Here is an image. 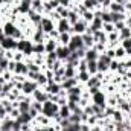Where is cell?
Listing matches in <instances>:
<instances>
[{
    "label": "cell",
    "instance_id": "cell-1",
    "mask_svg": "<svg viewBox=\"0 0 131 131\" xmlns=\"http://www.w3.org/2000/svg\"><path fill=\"white\" fill-rule=\"evenodd\" d=\"M58 110H60V105L57 102L46 101V102H43V111H41V114L47 116L49 119H53L58 114Z\"/></svg>",
    "mask_w": 131,
    "mask_h": 131
},
{
    "label": "cell",
    "instance_id": "cell-2",
    "mask_svg": "<svg viewBox=\"0 0 131 131\" xmlns=\"http://www.w3.org/2000/svg\"><path fill=\"white\" fill-rule=\"evenodd\" d=\"M110 63H111V60L105 53H101L98 58V73H107V72H110Z\"/></svg>",
    "mask_w": 131,
    "mask_h": 131
},
{
    "label": "cell",
    "instance_id": "cell-3",
    "mask_svg": "<svg viewBox=\"0 0 131 131\" xmlns=\"http://www.w3.org/2000/svg\"><path fill=\"white\" fill-rule=\"evenodd\" d=\"M67 47L70 49V52H76L78 49H82V47H84V43H82L81 35L73 34V35H72V38H70V43L67 44Z\"/></svg>",
    "mask_w": 131,
    "mask_h": 131
},
{
    "label": "cell",
    "instance_id": "cell-4",
    "mask_svg": "<svg viewBox=\"0 0 131 131\" xmlns=\"http://www.w3.org/2000/svg\"><path fill=\"white\" fill-rule=\"evenodd\" d=\"M0 46L5 50H17V40H14L12 37H0Z\"/></svg>",
    "mask_w": 131,
    "mask_h": 131
},
{
    "label": "cell",
    "instance_id": "cell-5",
    "mask_svg": "<svg viewBox=\"0 0 131 131\" xmlns=\"http://www.w3.org/2000/svg\"><path fill=\"white\" fill-rule=\"evenodd\" d=\"M87 28H89V23H85L82 18H79L73 26H72V29H70V34L73 35V34H78V35H82V34L87 32Z\"/></svg>",
    "mask_w": 131,
    "mask_h": 131
},
{
    "label": "cell",
    "instance_id": "cell-6",
    "mask_svg": "<svg viewBox=\"0 0 131 131\" xmlns=\"http://www.w3.org/2000/svg\"><path fill=\"white\" fill-rule=\"evenodd\" d=\"M38 89V84L35 81H31V79H26L23 82V89H21V93L25 96H32V93Z\"/></svg>",
    "mask_w": 131,
    "mask_h": 131
},
{
    "label": "cell",
    "instance_id": "cell-7",
    "mask_svg": "<svg viewBox=\"0 0 131 131\" xmlns=\"http://www.w3.org/2000/svg\"><path fill=\"white\" fill-rule=\"evenodd\" d=\"M40 26H41V29H43V32H44V34H50L53 29H55V21H53V20H50L49 17L43 15Z\"/></svg>",
    "mask_w": 131,
    "mask_h": 131
},
{
    "label": "cell",
    "instance_id": "cell-8",
    "mask_svg": "<svg viewBox=\"0 0 131 131\" xmlns=\"http://www.w3.org/2000/svg\"><path fill=\"white\" fill-rule=\"evenodd\" d=\"M92 102L101 107H107V93L104 90H99L98 93L92 95Z\"/></svg>",
    "mask_w": 131,
    "mask_h": 131
},
{
    "label": "cell",
    "instance_id": "cell-9",
    "mask_svg": "<svg viewBox=\"0 0 131 131\" xmlns=\"http://www.w3.org/2000/svg\"><path fill=\"white\" fill-rule=\"evenodd\" d=\"M2 28H3V34H5V37H12V34L15 32V29H17L18 26L15 25V21H12V20H6V21L2 23Z\"/></svg>",
    "mask_w": 131,
    "mask_h": 131
},
{
    "label": "cell",
    "instance_id": "cell-10",
    "mask_svg": "<svg viewBox=\"0 0 131 131\" xmlns=\"http://www.w3.org/2000/svg\"><path fill=\"white\" fill-rule=\"evenodd\" d=\"M55 29H57L60 34L70 32V29H72V25L69 23V20H67V18H60V20L55 23Z\"/></svg>",
    "mask_w": 131,
    "mask_h": 131
},
{
    "label": "cell",
    "instance_id": "cell-11",
    "mask_svg": "<svg viewBox=\"0 0 131 131\" xmlns=\"http://www.w3.org/2000/svg\"><path fill=\"white\" fill-rule=\"evenodd\" d=\"M32 99L34 101H38V102H46V101H49V93L43 87H38L32 93Z\"/></svg>",
    "mask_w": 131,
    "mask_h": 131
},
{
    "label": "cell",
    "instance_id": "cell-12",
    "mask_svg": "<svg viewBox=\"0 0 131 131\" xmlns=\"http://www.w3.org/2000/svg\"><path fill=\"white\" fill-rule=\"evenodd\" d=\"M57 57H58V60H61V61H66L67 58H69V55L72 53L70 52V49L67 47V46H60L58 44V47H57Z\"/></svg>",
    "mask_w": 131,
    "mask_h": 131
},
{
    "label": "cell",
    "instance_id": "cell-13",
    "mask_svg": "<svg viewBox=\"0 0 131 131\" xmlns=\"http://www.w3.org/2000/svg\"><path fill=\"white\" fill-rule=\"evenodd\" d=\"M14 121L15 119H12V117H5V119H2L0 121V130L2 131H12L14 130Z\"/></svg>",
    "mask_w": 131,
    "mask_h": 131
},
{
    "label": "cell",
    "instance_id": "cell-14",
    "mask_svg": "<svg viewBox=\"0 0 131 131\" xmlns=\"http://www.w3.org/2000/svg\"><path fill=\"white\" fill-rule=\"evenodd\" d=\"M15 63H17V61H15ZM28 73H29L28 64H26L25 61H18V63H17V66H15L14 75H25V76H28Z\"/></svg>",
    "mask_w": 131,
    "mask_h": 131
},
{
    "label": "cell",
    "instance_id": "cell-15",
    "mask_svg": "<svg viewBox=\"0 0 131 131\" xmlns=\"http://www.w3.org/2000/svg\"><path fill=\"white\" fill-rule=\"evenodd\" d=\"M81 38H82V43H84V47L85 49H92L95 46V40H93V35L92 34H87V32L82 34Z\"/></svg>",
    "mask_w": 131,
    "mask_h": 131
},
{
    "label": "cell",
    "instance_id": "cell-16",
    "mask_svg": "<svg viewBox=\"0 0 131 131\" xmlns=\"http://www.w3.org/2000/svg\"><path fill=\"white\" fill-rule=\"evenodd\" d=\"M79 82H78V79L76 78H64V81L61 82V89L63 90H69V89H72V87H75V85H78Z\"/></svg>",
    "mask_w": 131,
    "mask_h": 131
},
{
    "label": "cell",
    "instance_id": "cell-17",
    "mask_svg": "<svg viewBox=\"0 0 131 131\" xmlns=\"http://www.w3.org/2000/svg\"><path fill=\"white\" fill-rule=\"evenodd\" d=\"M93 35V40H95V43H102V44H107V34L104 32L102 29L101 31H96V32L92 34Z\"/></svg>",
    "mask_w": 131,
    "mask_h": 131
},
{
    "label": "cell",
    "instance_id": "cell-18",
    "mask_svg": "<svg viewBox=\"0 0 131 131\" xmlns=\"http://www.w3.org/2000/svg\"><path fill=\"white\" fill-rule=\"evenodd\" d=\"M99 55H101V53H99L98 50H96L95 47H92V49H87V50H85V57H84V58H85L87 61H98Z\"/></svg>",
    "mask_w": 131,
    "mask_h": 131
},
{
    "label": "cell",
    "instance_id": "cell-19",
    "mask_svg": "<svg viewBox=\"0 0 131 131\" xmlns=\"http://www.w3.org/2000/svg\"><path fill=\"white\" fill-rule=\"evenodd\" d=\"M127 58V50L119 44L116 49H114V60H117V61H124Z\"/></svg>",
    "mask_w": 131,
    "mask_h": 131
},
{
    "label": "cell",
    "instance_id": "cell-20",
    "mask_svg": "<svg viewBox=\"0 0 131 131\" xmlns=\"http://www.w3.org/2000/svg\"><path fill=\"white\" fill-rule=\"evenodd\" d=\"M82 5L87 11H96L98 8H101L98 0H82Z\"/></svg>",
    "mask_w": 131,
    "mask_h": 131
},
{
    "label": "cell",
    "instance_id": "cell-21",
    "mask_svg": "<svg viewBox=\"0 0 131 131\" xmlns=\"http://www.w3.org/2000/svg\"><path fill=\"white\" fill-rule=\"evenodd\" d=\"M44 47H46V53H47V52H55V50H57V47H58V41H57V40L49 38V40H46V41H44Z\"/></svg>",
    "mask_w": 131,
    "mask_h": 131
},
{
    "label": "cell",
    "instance_id": "cell-22",
    "mask_svg": "<svg viewBox=\"0 0 131 131\" xmlns=\"http://www.w3.org/2000/svg\"><path fill=\"white\" fill-rule=\"evenodd\" d=\"M31 9H34L35 12H38V14H44V5H43V0H32V3H31Z\"/></svg>",
    "mask_w": 131,
    "mask_h": 131
},
{
    "label": "cell",
    "instance_id": "cell-23",
    "mask_svg": "<svg viewBox=\"0 0 131 131\" xmlns=\"http://www.w3.org/2000/svg\"><path fill=\"white\" fill-rule=\"evenodd\" d=\"M111 121H113V124L124 122V121H125V113H122L119 108H116V110H114V113H113V116H111Z\"/></svg>",
    "mask_w": 131,
    "mask_h": 131
},
{
    "label": "cell",
    "instance_id": "cell-24",
    "mask_svg": "<svg viewBox=\"0 0 131 131\" xmlns=\"http://www.w3.org/2000/svg\"><path fill=\"white\" fill-rule=\"evenodd\" d=\"M78 73L76 67L73 66H69V64H64V78H75Z\"/></svg>",
    "mask_w": 131,
    "mask_h": 131
},
{
    "label": "cell",
    "instance_id": "cell-25",
    "mask_svg": "<svg viewBox=\"0 0 131 131\" xmlns=\"http://www.w3.org/2000/svg\"><path fill=\"white\" fill-rule=\"evenodd\" d=\"M90 76H92V75H90V73L85 70V72H78L75 78L78 79V82H79V84H84V85H85V82L90 79Z\"/></svg>",
    "mask_w": 131,
    "mask_h": 131
},
{
    "label": "cell",
    "instance_id": "cell-26",
    "mask_svg": "<svg viewBox=\"0 0 131 131\" xmlns=\"http://www.w3.org/2000/svg\"><path fill=\"white\" fill-rule=\"evenodd\" d=\"M70 38H72V34L70 32H64V34H60V37H58V44L60 46H67L69 43H70Z\"/></svg>",
    "mask_w": 131,
    "mask_h": 131
},
{
    "label": "cell",
    "instance_id": "cell-27",
    "mask_svg": "<svg viewBox=\"0 0 131 131\" xmlns=\"http://www.w3.org/2000/svg\"><path fill=\"white\" fill-rule=\"evenodd\" d=\"M58 114H60V117H61V119H69V117H70L72 111H70V108L67 107V104L60 107V110H58Z\"/></svg>",
    "mask_w": 131,
    "mask_h": 131
},
{
    "label": "cell",
    "instance_id": "cell-28",
    "mask_svg": "<svg viewBox=\"0 0 131 131\" xmlns=\"http://www.w3.org/2000/svg\"><path fill=\"white\" fill-rule=\"evenodd\" d=\"M79 18H81V15H79L78 12H75L73 9H70V11H69V15H67V20H69V23H70L72 26H73V25H75V23H76V21H78Z\"/></svg>",
    "mask_w": 131,
    "mask_h": 131
},
{
    "label": "cell",
    "instance_id": "cell-29",
    "mask_svg": "<svg viewBox=\"0 0 131 131\" xmlns=\"http://www.w3.org/2000/svg\"><path fill=\"white\" fill-rule=\"evenodd\" d=\"M29 43H31L29 38H21V40H18V41H17V50H18V52H25V49L29 46Z\"/></svg>",
    "mask_w": 131,
    "mask_h": 131
},
{
    "label": "cell",
    "instance_id": "cell-30",
    "mask_svg": "<svg viewBox=\"0 0 131 131\" xmlns=\"http://www.w3.org/2000/svg\"><path fill=\"white\" fill-rule=\"evenodd\" d=\"M35 82L38 84V87H44V85H47L49 79L46 78V75H44L43 72H40V73L37 75V79H35Z\"/></svg>",
    "mask_w": 131,
    "mask_h": 131
},
{
    "label": "cell",
    "instance_id": "cell-31",
    "mask_svg": "<svg viewBox=\"0 0 131 131\" xmlns=\"http://www.w3.org/2000/svg\"><path fill=\"white\" fill-rule=\"evenodd\" d=\"M108 11H110V12H127L124 5H119V3H114V2H111Z\"/></svg>",
    "mask_w": 131,
    "mask_h": 131
},
{
    "label": "cell",
    "instance_id": "cell-32",
    "mask_svg": "<svg viewBox=\"0 0 131 131\" xmlns=\"http://www.w3.org/2000/svg\"><path fill=\"white\" fill-rule=\"evenodd\" d=\"M87 72L93 76L98 73V61H87Z\"/></svg>",
    "mask_w": 131,
    "mask_h": 131
},
{
    "label": "cell",
    "instance_id": "cell-33",
    "mask_svg": "<svg viewBox=\"0 0 131 131\" xmlns=\"http://www.w3.org/2000/svg\"><path fill=\"white\" fill-rule=\"evenodd\" d=\"M34 53H37V55H44V53H46L44 43H34Z\"/></svg>",
    "mask_w": 131,
    "mask_h": 131
},
{
    "label": "cell",
    "instance_id": "cell-34",
    "mask_svg": "<svg viewBox=\"0 0 131 131\" xmlns=\"http://www.w3.org/2000/svg\"><path fill=\"white\" fill-rule=\"evenodd\" d=\"M15 121H18L21 125H23V124H31V122H32V119H31L29 113H20V116H18Z\"/></svg>",
    "mask_w": 131,
    "mask_h": 131
},
{
    "label": "cell",
    "instance_id": "cell-35",
    "mask_svg": "<svg viewBox=\"0 0 131 131\" xmlns=\"http://www.w3.org/2000/svg\"><path fill=\"white\" fill-rule=\"evenodd\" d=\"M81 18H82L85 23H89V25H90V23L93 21V18H95V12H93V11H85V12L81 15Z\"/></svg>",
    "mask_w": 131,
    "mask_h": 131
},
{
    "label": "cell",
    "instance_id": "cell-36",
    "mask_svg": "<svg viewBox=\"0 0 131 131\" xmlns=\"http://www.w3.org/2000/svg\"><path fill=\"white\" fill-rule=\"evenodd\" d=\"M8 67H9V60L5 58V57H2L0 58V73L8 72Z\"/></svg>",
    "mask_w": 131,
    "mask_h": 131
},
{
    "label": "cell",
    "instance_id": "cell-37",
    "mask_svg": "<svg viewBox=\"0 0 131 131\" xmlns=\"http://www.w3.org/2000/svg\"><path fill=\"white\" fill-rule=\"evenodd\" d=\"M131 37V28H124L122 31H119V38H121V41L122 40H125V38H130Z\"/></svg>",
    "mask_w": 131,
    "mask_h": 131
},
{
    "label": "cell",
    "instance_id": "cell-38",
    "mask_svg": "<svg viewBox=\"0 0 131 131\" xmlns=\"http://www.w3.org/2000/svg\"><path fill=\"white\" fill-rule=\"evenodd\" d=\"M55 11L60 14V17H61V18H67V15H69V11H70V9H69V8H64V6H58Z\"/></svg>",
    "mask_w": 131,
    "mask_h": 131
},
{
    "label": "cell",
    "instance_id": "cell-39",
    "mask_svg": "<svg viewBox=\"0 0 131 131\" xmlns=\"http://www.w3.org/2000/svg\"><path fill=\"white\" fill-rule=\"evenodd\" d=\"M119 66H121V61L111 60V63H110V72H111V73H116V72L119 70Z\"/></svg>",
    "mask_w": 131,
    "mask_h": 131
},
{
    "label": "cell",
    "instance_id": "cell-40",
    "mask_svg": "<svg viewBox=\"0 0 131 131\" xmlns=\"http://www.w3.org/2000/svg\"><path fill=\"white\" fill-rule=\"evenodd\" d=\"M102 31L105 34L114 32V25H113V23H104V25H102Z\"/></svg>",
    "mask_w": 131,
    "mask_h": 131
},
{
    "label": "cell",
    "instance_id": "cell-41",
    "mask_svg": "<svg viewBox=\"0 0 131 131\" xmlns=\"http://www.w3.org/2000/svg\"><path fill=\"white\" fill-rule=\"evenodd\" d=\"M76 70H78V72H85V70H87V60H85V58L79 60V64L76 67Z\"/></svg>",
    "mask_w": 131,
    "mask_h": 131
},
{
    "label": "cell",
    "instance_id": "cell-42",
    "mask_svg": "<svg viewBox=\"0 0 131 131\" xmlns=\"http://www.w3.org/2000/svg\"><path fill=\"white\" fill-rule=\"evenodd\" d=\"M12 38L18 41V40H21V38H25V34H23V31H21L20 28H17V29H15V32L12 34Z\"/></svg>",
    "mask_w": 131,
    "mask_h": 131
},
{
    "label": "cell",
    "instance_id": "cell-43",
    "mask_svg": "<svg viewBox=\"0 0 131 131\" xmlns=\"http://www.w3.org/2000/svg\"><path fill=\"white\" fill-rule=\"evenodd\" d=\"M31 105H32L38 113H41V111H43V102H38V101H34V99H32V104H31Z\"/></svg>",
    "mask_w": 131,
    "mask_h": 131
},
{
    "label": "cell",
    "instance_id": "cell-44",
    "mask_svg": "<svg viewBox=\"0 0 131 131\" xmlns=\"http://www.w3.org/2000/svg\"><path fill=\"white\" fill-rule=\"evenodd\" d=\"M25 58H26V57H25V53H23V52H18V50H15L14 61H17V63H18V61H25Z\"/></svg>",
    "mask_w": 131,
    "mask_h": 131
},
{
    "label": "cell",
    "instance_id": "cell-45",
    "mask_svg": "<svg viewBox=\"0 0 131 131\" xmlns=\"http://www.w3.org/2000/svg\"><path fill=\"white\" fill-rule=\"evenodd\" d=\"M121 46L127 50V49H131V37L130 38H125V40H122L121 41Z\"/></svg>",
    "mask_w": 131,
    "mask_h": 131
},
{
    "label": "cell",
    "instance_id": "cell-46",
    "mask_svg": "<svg viewBox=\"0 0 131 131\" xmlns=\"http://www.w3.org/2000/svg\"><path fill=\"white\" fill-rule=\"evenodd\" d=\"M26 79H28V78H26L25 75H14V76H12V81H14V82H25Z\"/></svg>",
    "mask_w": 131,
    "mask_h": 131
},
{
    "label": "cell",
    "instance_id": "cell-47",
    "mask_svg": "<svg viewBox=\"0 0 131 131\" xmlns=\"http://www.w3.org/2000/svg\"><path fill=\"white\" fill-rule=\"evenodd\" d=\"M113 25H114V31L116 32H119V31H122L125 28V21H117V23H113Z\"/></svg>",
    "mask_w": 131,
    "mask_h": 131
},
{
    "label": "cell",
    "instance_id": "cell-48",
    "mask_svg": "<svg viewBox=\"0 0 131 131\" xmlns=\"http://www.w3.org/2000/svg\"><path fill=\"white\" fill-rule=\"evenodd\" d=\"M28 113H29V116H31V119H32V121H34V119H37V116L40 114V113H38V111L32 107V105H31V108H29V111H28Z\"/></svg>",
    "mask_w": 131,
    "mask_h": 131
},
{
    "label": "cell",
    "instance_id": "cell-49",
    "mask_svg": "<svg viewBox=\"0 0 131 131\" xmlns=\"http://www.w3.org/2000/svg\"><path fill=\"white\" fill-rule=\"evenodd\" d=\"M14 55H15V50H5V58H8L9 61L14 60Z\"/></svg>",
    "mask_w": 131,
    "mask_h": 131
},
{
    "label": "cell",
    "instance_id": "cell-50",
    "mask_svg": "<svg viewBox=\"0 0 131 131\" xmlns=\"http://www.w3.org/2000/svg\"><path fill=\"white\" fill-rule=\"evenodd\" d=\"M18 116H20V110H18V108H12V110H11V113H9V117L17 119Z\"/></svg>",
    "mask_w": 131,
    "mask_h": 131
},
{
    "label": "cell",
    "instance_id": "cell-51",
    "mask_svg": "<svg viewBox=\"0 0 131 131\" xmlns=\"http://www.w3.org/2000/svg\"><path fill=\"white\" fill-rule=\"evenodd\" d=\"M47 35H49V38H52V40H58V37H60V32H58L57 29H53L52 32L47 34Z\"/></svg>",
    "mask_w": 131,
    "mask_h": 131
},
{
    "label": "cell",
    "instance_id": "cell-52",
    "mask_svg": "<svg viewBox=\"0 0 131 131\" xmlns=\"http://www.w3.org/2000/svg\"><path fill=\"white\" fill-rule=\"evenodd\" d=\"M99 90H102V89H101V87H89V89H87V92L90 93V96L95 95V93H98Z\"/></svg>",
    "mask_w": 131,
    "mask_h": 131
},
{
    "label": "cell",
    "instance_id": "cell-53",
    "mask_svg": "<svg viewBox=\"0 0 131 131\" xmlns=\"http://www.w3.org/2000/svg\"><path fill=\"white\" fill-rule=\"evenodd\" d=\"M58 2H60V6H64V8H69L70 9V5H72L70 0H58Z\"/></svg>",
    "mask_w": 131,
    "mask_h": 131
},
{
    "label": "cell",
    "instance_id": "cell-54",
    "mask_svg": "<svg viewBox=\"0 0 131 131\" xmlns=\"http://www.w3.org/2000/svg\"><path fill=\"white\" fill-rule=\"evenodd\" d=\"M37 75H38V73H35V72H29L26 78H28V79H31V81H35V79H37Z\"/></svg>",
    "mask_w": 131,
    "mask_h": 131
},
{
    "label": "cell",
    "instance_id": "cell-55",
    "mask_svg": "<svg viewBox=\"0 0 131 131\" xmlns=\"http://www.w3.org/2000/svg\"><path fill=\"white\" fill-rule=\"evenodd\" d=\"M57 104H58L60 107H61V105H66V104H67V98H63V96H60V99H58V102H57Z\"/></svg>",
    "mask_w": 131,
    "mask_h": 131
},
{
    "label": "cell",
    "instance_id": "cell-56",
    "mask_svg": "<svg viewBox=\"0 0 131 131\" xmlns=\"http://www.w3.org/2000/svg\"><path fill=\"white\" fill-rule=\"evenodd\" d=\"M125 11H127V14H131V0L125 3Z\"/></svg>",
    "mask_w": 131,
    "mask_h": 131
},
{
    "label": "cell",
    "instance_id": "cell-57",
    "mask_svg": "<svg viewBox=\"0 0 131 131\" xmlns=\"http://www.w3.org/2000/svg\"><path fill=\"white\" fill-rule=\"evenodd\" d=\"M102 130H104V128H102L101 125H98V124L93 125V127H90V131H102Z\"/></svg>",
    "mask_w": 131,
    "mask_h": 131
},
{
    "label": "cell",
    "instance_id": "cell-58",
    "mask_svg": "<svg viewBox=\"0 0 131 131\" xmlns=\"http://www.w3.org/2000/svg\"><path fill=\"white\" fill-rule=\"evenodd\" d=\"M125 26H127V28H131V15L127 17V20H125Z\"/></svg>",
    "mask_w": 131,
    "mask_h": 131
},
{
    "label": "cell",
    "instance_id": "cell-59",
    "mask_svg": "<svg viewBox=\"0 0 131 131\" xmlns=\"http://www.w3.org/2000/svg\"><path fill=\"white\" fill-rule=\"evenodd\" d=\"M113 2H114V3H119V5H124V6H125V3H127L128 0H113Z\"/></svg>",
    "mask_w": 131,
    "mask_h": 131
},
{
    "label": "cell",
    "instance_id": "cell-60",
    "mask_svg": "<svg viewBox=\"0 0 131 131\" xmlns=\"http://www.w3.org/2000/svg\"><path fill=\"white\" fill-rule=\"evenodd\" d=\"M128 104H130V107H131V96L128 98Z\"/></svg>",
    "mask_w": 131,
    "mask_h": 131
},
{
    "label": "cell",
    "instance_id": "cell-61",
    "mask_svg": "<svg viewBox=\"0 0 131 131\" xmlns=\"http://www.w3.org/2000/svg\"><path fill=\"white\" fill-rule=\"evenodd\" d=\"M0 76H2V73H0Z\"/></svg>",
    "mask_w": 131,
    "mask_h": 131
},
{
    "label": "cell",
    "instance_id": "cell-62",
    "mask_svg": "<svg viewBox=\"0 0 131 131\" xmlns=\"http://www.w3.org/2000/svg\"><path fill=\"white\" fill-rule=\"evenodd\" d=\"M81 2H82V0H81Z\"/></svg>",
    "mask_w": 131,
    "mask_h": 131
},
{
    "label": "cell",
    "instance_id": "cell-63",
    "mask_svg": "<svg viewBox=\"0 0 131 131\" xmlns=\"http://www.w3.org/2000/svg\"><path fill=\"white\" fill-rule=\"evenodd\" d=\"M70 2H72V0H70Z\"/></svg>",
    "mask_w": 131,
    "mask_h": 131
},
{
    "label": "cell",
    "instance_id": "cell-64",
    "mask_svg": "<svg viewBox=\"0 0 131 131\" xmlns=\"http://www.w3.org/2000/svg\"><path fill=\"white\" fill-rule=\"evenodd\" d=\"M0 131H2V130H0Z\"/></svg>",
    "mask_w": 131,
    "mask_h": 131
}]
</instances>
